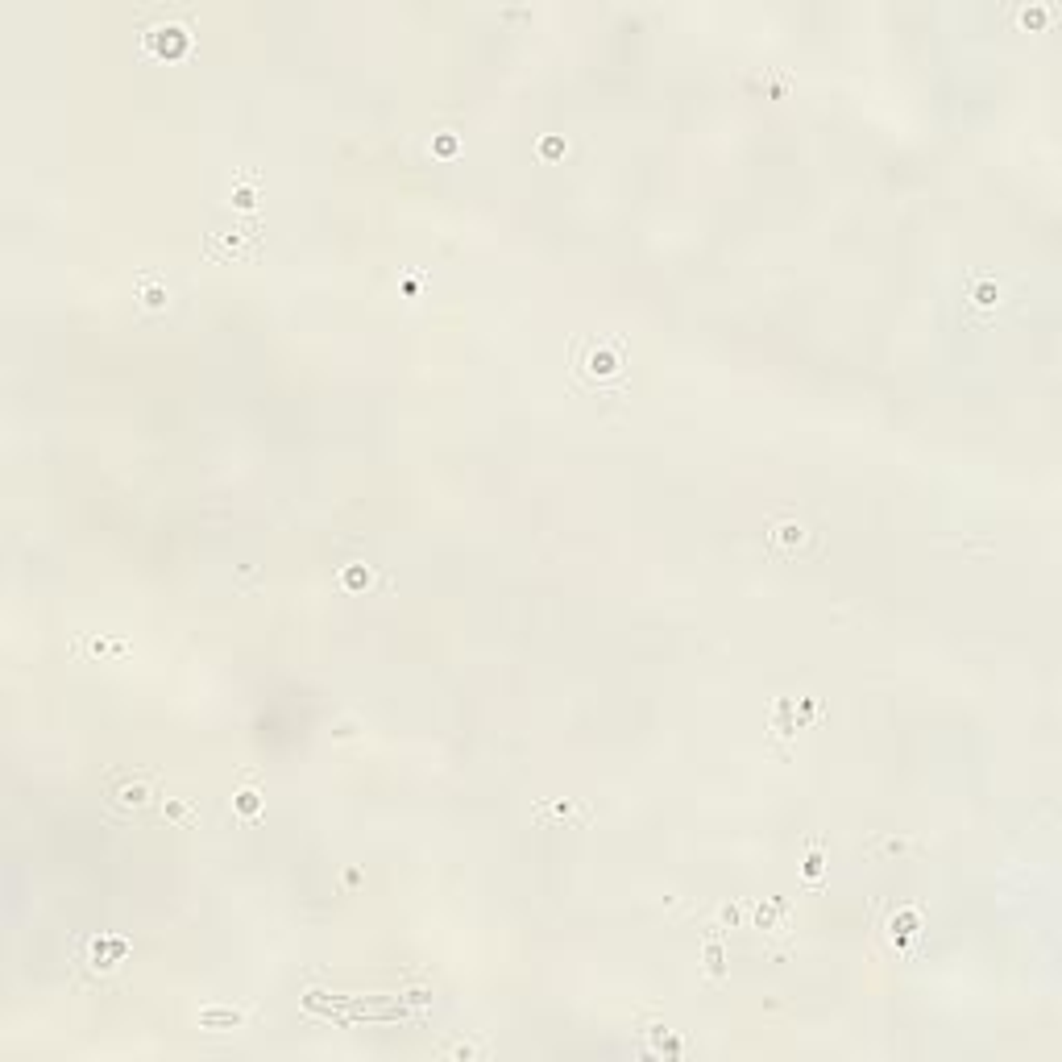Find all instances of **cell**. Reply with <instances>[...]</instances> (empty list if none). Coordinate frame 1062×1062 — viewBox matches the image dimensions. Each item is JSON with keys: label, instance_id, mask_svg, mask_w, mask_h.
I'll return each mask as SVG.
<instances>
[{"label": "cell", "instance_id": "3", "mask_svg": "<svg viewBox=\"0 0 1062 1062\" xmlns=\"http://www.w3.org/2000/svg\"><path fill=\"white\" fill-rule=\"evenodd\" d=\"M142 295H146V303H150V307H158V303L166 299V291H162V287H154V283H142Z\"/></svg>", "mask_w": 1062, "mask_h": 1062}, {"label": "cell", "instance_id": "1", "mask_svg": "<svg viewBox=\"0 0 1062 1062\" xmlns=\"http://www.w3.org/2000/svg\"><path fill=\"white\" fill-rule=\"evenodd\" d=\"M627 366V345L619 337H590L577 345V374L590 378L594 386H606L623 374Z\"/></svg>", "mask_w": 1062, "mask_h": 1062}, {"label": "cell", "instance_id": "2", "mask_svg": "<svg viewBox=\"0 0 1062 1062\" xmlns=\"http://www.w3.org/2000/svg\"><path fill=\"white\" fill-rule=\"evenodd\" d=\"M768 540H772V552H780V556H797L809 540H814V531H809L801 519H776L772 531H768Z\"/></svg>", "mask_w": 1062, "mask_h": 1062}]
</instances>
